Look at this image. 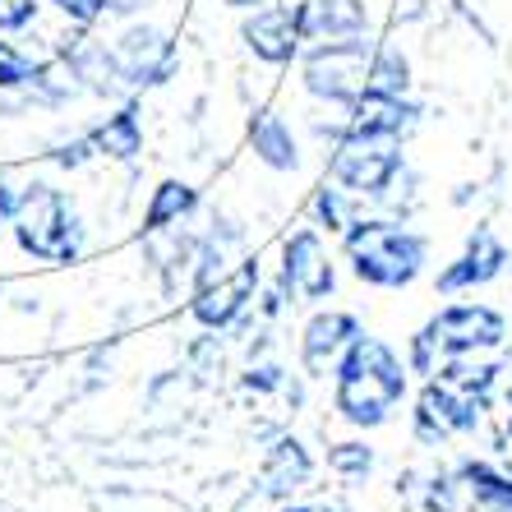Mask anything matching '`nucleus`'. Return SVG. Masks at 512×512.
<instances>
[{"label":"nucleus","mask_w":512,"mask_h":512,"mask_svg":"<svg viewBox=\"0 0 512 512\" xmlns=\"http://www.w3.org/2000/svg\"><path fill=\"white\" fill-rule=\"evenodd\" d=\"M406 374L411 365L383 337L360 333L333 370V411L356 429L388 425L393 411L406 402Z\"/></svg>","instance_id":"obj_1"},{"label":"nucleus","mask_w":512,"mask_h":512,"mask_svg":"<svg viewBox=\"0 0 512 512\" xmlns=\"http://www.w3.org/2000/svg\"><path fill=\"white\" fill-rule=\"evenodd\" d=\"M499 365H485L476 356H457L425 379L416 397V439L420 443H448L457 434H471L494 397Z\"/></svg>","instance_id":"obj_2"},{"label":"nucleus","mask_w":512,"mask_h":512,"mask_svg":"<svg viewBox=\"0 0 512 512\" xmlns=\"http://www.w3.org/2000/svg\"><path fill=\"white\" fill-rule=\"evenodd\" d=\"M346 263L360 282L383 286V291H402L411 286L429 263V240L402 222H383V217H356L346 227Z\"/></svg>","instance_id":"obj_3"},{"label":"nucleus","mask_w":512,"mask_h":512,"mask_svg":"<svg viewBox=\"0 0 512 512\" xmlns=\"http://www.w3.org/2000/svg\"><path fill=\"white\" fill-rule=\"evenodd\" d=\"M508 337V319H503L494 305H480V300H462V305H443L434 319L411 337V374H434L439 365L457 356H480V351H494Z\"/></svg>","instance_id":"obj_4"},{"label":"nucleus","mask_w":512,"mask_h":512,"mask_svg":"<svg viewBox=\"0 0 512 512\" xmlns=\"http://www.w3.org/2000/svg\"><path fill=\"white\" fill-rule=\"evenodd\" d=\"M10 231L19 250L33 254L37 263H74L84 254V222L74 213V203L42 180L14 194Z\"/></svg>","instance_id":"obj_5"},{"label":"nucleus","mask_w":512,"mask_h":512,"mask_svg":"<svg viewBox=\"0 0 512 512\" xmlns=\"http://www.w3.org/2000/svg\"><path fill=\"white\" fill-rule=\"evenodd\" d=\"M374 56L379 47L360 37H342V42H319L314 51H305L300 60V79L314 97L333 102V107H351L356 97L370 93L374 84Z\"/></svg>","instance_id":"obj_6"},{"label":"nucleus","mask_w":512,"mask_h":512,"mask_svg":"<svg viewBox=\"0 0 512 512\" xmlns=\"http://www.w3.org/2000/svg\"><path fill=\"white\" fill-rule=\"evenodd\" d=\"M397 171H402V139H388V134H342L328 162L333 185L365 199L393 190Z\"/></svg>","instance_id":"obj_7"},{"label":"nucleus","mask_w":512,"mask_h":512,"mask_svg":"<svg viewBox=\"0 0 512 512\" xmlns=\"http://www.w3.org/2000/svg\"><path fill=\"white\" fill-rule=\"evenodd\" d=\"M254 291H259V259H236L227 268H217L213 277H203L194 286V300H190V314L203 323V328H231L240 314L250 310Z\"/></svg>","instance_id":"obj_8"},{"label":"nucleus","mask_w":512,"mask_h":512,"mask_svg":"<svg viewBox=\"0 0 512 512\" xmlns=\"http://www.w3.org/2000/svg\"><path fill=\"white\" fill-rule=\"evenodd\" d=\"M337 286V268L333 254L323 245V236L314 227H300L282 240V296L291 300H328Z\"/></svg>","instance_id":"obj_9"},{"label":"nucleus","mask_w":512,"mask_h":512,"mask_svg":"<svg viewBox=\"0 0 512 512\" xmlns=\"http://www.w3.org/2000/svg\"><path fill=\"white\" fill-rule=\"evenodd\" d=\"M310 476H314V462H310V453H305V443L282 434V439L268 448V457H263L245 503H254V512H277L291 503V494H300V489L310 485Z\"/></svg>","instance_id":"obj_10"},{"label":"nucleus","mask_w":512,"mask_h":512,"mask_svg":"<svg viewBox=\"0 0 512 512\" xmlns=\"http://www.w3.org/2000/svg\"><path fill=\"white\" fill-rule=\"evenodd\" d=\"M102 65H107L116 79L143 88V84H162L176 65V47L157 28H130L111 51H102Z\"/></svg>","instance_id":"obj_11"},{"label":"nucleus","mask_w":512,"mask_h":512,"mask_svg":"<svg viewBox=\"0 0 512 512\" xmlns=\"http://www.w3.org/2000/svg\"><path fill=\"white\" fill-rule=\"evenodd\" d=\"M240 37L268 65H291L300 56V47H305V33L296 24V5H263V10H254L240 24Z\"/></svg>","instance_id":"obj_12"},{"label":"nucleus","mask_w":512,"mask_h":512,"mask_svg":"<svg viewBox=\"0 0 512 512\" xmlns=\"http://www.w3.org/2000/svg\"><path fill=\"white\" fill-rule=\"evenodd\" d=\"M503 268H508V245H503L489 227H480L476 236L466 240V250L439 273L434 286H439L443 296H462V291H476V286L494 282Z\"/></svg>","instance_id":"obj_13"},{"label":"nucleus","mask_w":512,"mask_h":512,"mask_svg":"<svg viewBox=\"0 0 512 512\" xmlns=\"http://www.w3.org/2000/svg\"><path fill=\"white\" fill-rule=\"evenodd\" d=\"M360 337V323L356 314L346 310H319L310 323H305V333H300V365L310 379L319 374L337 370V360L346 356V346Z\"/></svg>","instance_id":"obj_14"},{"label":"nucleus","mask_w":512,"mask_h":512,"mask_svg":"<svg viewBox=\"0 0 512 512\" xmlns=\"http://www.w3.org/2000/svg\"><path fill=\"white\" fill-rule=\"evenodd\" d=\"M296 24L305 42H342L365 33L370 10L365 0H296Z\"/></svg>","instance_id":"obj_15"},{"label":"nucleus","mask_w":512,"mask_h":512,"mask_svg":"<svg viewBox=\"0 0 512 512\" xmlns=\"http://www.w3.org/2000/svg\"><path fill=\"white\" fill-rule=\"evenodd\" d=\"M139 148H143L139 116H134V107H125V111H116V116L102 120V125H97L88 139L74 143V148H60L56 162H60V167H79V162H84V153L111 157V162H130Z\"/></svg>","instance_id":"obj_16"},{"label":"nucleus","mask_w":512,"mask_h":512,"mask_svg":"<svg viewBox=\"0 0 512 512\" xmlns=\"http://www.w3.org/2000/svg\"><path fill=\"white\" fill-rule=\"evenodd\" d=\"M411 116H416V107H411L406 97L365 93L346 107L342 125L333 130V139H342V134H388V139H402L406 125H411Z\"/></svg>","instance_id":"obj_17"},{"label":"nucleus","mask_w":512,"mask_h":512,"mask_svg":"<svg viewBox=\"0 0 512 512\" xmlns=\"http://www.w3.org/2000/svg\"><path fill=\"white\" fill-rule=\"evenodd\" d=\"M250 148L263 167H273V171H291L300 162L296 134H291V125H286L282 116H273V111H259V116L250 120Z\"/></svg>","instance_id":"obj_18"},{"label":"nucleus","mask_w":512,"mask_h":512,"mask_svg":"<svg viewBox=\"0 0 512 512\" xmlns=\"http://www.w3.org/2000/svg\"><path fill=\"white\" fill-rule=\"evenodd\" d=\"M194 208H199V194L185 180H162L153 190V199H148V208H143V236L176 227L180 217H190Z\"/></svg>","instance_id":"obj_19"},{"label":"nucleus","mask_w":512,"mask_h":512,"mask_svg":"<svg viewBox=\"0 0 512 512\" xmlns=\"http://www.w3.org/2000/svg\"><path fill=\"white\" fill-rule=\"evenodd\" d=\"M406 88H411V65H406V56L397 47H379V56H374V84H370V93L406 97Z\"/></svg>","instance_id":"obj_20"},{"label":"nucleus","mask_w":512,"mask_h":512,"mask_svg":"<svg viewBox=\"0 0 512 512\" xmlns=\"http://www.w3.org/2000/svg\"><path fill=\"white\" fill-rule=\"evenodd\" d=\"M328 471L342 480H365L374 471V448L370 443H337L333 453H328Z\"/></svg>","instance_id":"obj_21"},{"label":"nucleus","mask_w":512,"mask_h":512,"mask_svg":"<svg viewBox=\"0 0 512 512\" xmlns=\"http://www.w3.org/2000/svg\"><path fill=\"white\" fill-rule=\"evenodd\" d=\"M37 79H42V70L33 60L19 47H10V42H0V88H24V84H37Z\"/></svg>","instance_id":"obj_22"},{"label":"nucleus","mask_w":512,"mask_h":512,"mask_svg":"<svg viewBox=\"0 0 512 512\" xmlns=\"http://www.w3.org/2000/svg\"><path fill=\"white\" fill-rule=\"evenodd\" d=\"M314 217H319L323 231H346L356 217H351V208H346V190L337 185V190H323L319 199H314Z\"/></svg>","instance_id":"obj_23"},{"label":"nucleus","mask_w":512,"mask_h":512,"mask_svg":"<svg viewBox=\"0 0 512 512\" xmlns=\"http://www.w3.org/2000/svg\"><path fill=\"white\" fill-rule=\"evenodd\" d=\"M37 0H0V33H19L33 24Z\"/></svg>","instance_id":"obj_24"},{"label":"nucleus","mask_w":512,"mask_h":512,"mask_svg":"<svg viewBox=\"0 0 512 512\" xmlns=\"http://www.w3.org/2000/svg\"><path fill=\"white\" fill-rule=\"evenodd\" d=\"M47 5H56L65 19H74V24H93V19H102L107 14L111 0H47Z\"/></svg>","instance_id":"obj_25"},{"label":"nucleus","mask_w":512,"mask_h":512,"mask_svg":"<svg viewBox=\"0 0 512 512\" xmlns=\"http://www.w3.org/2000/svg\"><path fill=\"white\" fill-rule=\"evenodd\" d=\"M10 213H14V190L5 185V176H0V231L10 227Z\"/></svg>","instance_id":"obj_26"},{"label":"nucleus","mask_w":512,"mask_h":512,"mask_svg":"<svg viewBox=\"0 0 512 512\" xmlns=\"http://www.w3.org/2000/svg\"><path fill=\"white\" fill-rule=\"evenodd\" d=\"M277 512H333V508H323V503H286Z\"/></svg>","instance_id":"obj_27"},{"label":"nucleus","mask_w":512,"mask_h":512,"mask_svg":"<svg viewBox=\"0 0 512 512\" xmlns=\"http://www.w3.org/2000/svg\"><path fill=\"white\" fill-rule=\"evenodd\" d=\"M227 5H231V10H259L263 0H227Z\"/></svg>","instance_id":"obj_28"},{"label":"nucleus","mask_w":512,"mask_h":512,"mask_svg":"<svg viewBox=\"0 0 512 512\" xmlns=\"http://www.w3.org/2000/svg\"><path fill=\"white\" fill-rule=\"evenodd\" d=\"M508 439H512V383H508Z\"/></svg>","instance_id":"obj_29"}]
</instances>
